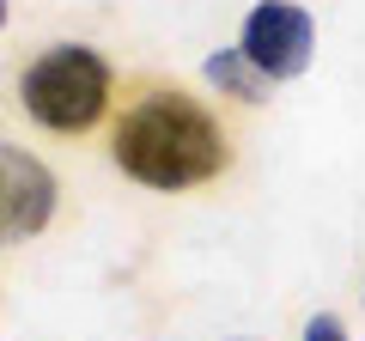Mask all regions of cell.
Instances as JSON below:
<instances>
[{
	"mask_svg": "<svg viewBox=\"0 0 365 341\" xmlns=\"http://www.w3.org/2000/svg\"><path fill=\"white\" fill-rule=\"evenodd\" d=\"M19 98H25V110L43 128L79 134V128H91V122L104 116L110 67H104V55L86 49V43H55V49H43L37 61L25 67Z\"/></svg>",
	"mask_w": 365,
	"mask_h": 341,
	"instance_id": "cell-2",
	"label": "cell"
},
{
	"mask_svg": "<svg viewBox=\"0 0 365 341\" xmlns=\"http://www.w3.org/2000/svg\"><path fill=\"white\" fill-rule=\"evenodd\" d=\"M55 213V177L25 146L0 141V244H25Z\"/></svg>",
	"mask_w": 365,
	"mask_h": 341,
	"instance_id": "cell-4",
	"label": "cell"
},
{
	"mask_svg": "<svg viewBox=\"0 0 365 341\" xmlns=\"http://www.w3.org/2000/svg\"><path fill=\"white\" fill-rule=\"evenodd\" d=\"M207 79L220 86V92H232V98H244V104H256L262 92H268V73H262L256 61H250L244 49H220L207 61Z\"/></svg>",
	"mask_w": 365,
	"mask_h": 341,
	"instance_id": "cell-5",
	"label": "cell"
},
{
	"mask_svg": "<svg viewBox=\"0 0 365 341\" xmlns=\"http://www.w3.org/2000/svg\"><path fill=\"white\" fill-rule=\"evenodd\" d=\"M232 341H256V335H232Z\"/></svg>",
	"mask_w": 365,
	"mask_h": 341,
	"instance_id": "cell-8",
	"label": "cell"
},
{
	"mask_svg": "<svg viewBox=\"0 0 365 341\" xmlns=\"http://www.w3.org/2000/svg\"><path fill=\"white\" fill-rule=\"evenodd\" d=\"M237 49H244L268 79H299L304 67H311V49H317L311 13L292 6V0H262L256 13L244 19V43H237Z\"/></svg>",
	"mask_w": 365,
	"mask_h": 341,
	"instance_id": "cell-3",
	"label": "cell"
},
{
	"mask_svg": "<svg viewBox=\"0 0 365 341\" xmlns=\"http://www.w3.org/2000/svg\"><path fill=\"white\" fill-rule=\"evenodd\" d=\"M304 341H347V329H341V317H311V323H304Z\"/></svg>",
	"mask_w": 365,
	"mask_h": 341,
	"instance_id": "cell-6",
	"label": "cell"
},
{
	"mask_svg": "<svg viewBox=\"0 0 365 341\" xmlns=\"http://www.w3.org/2000/svg\"><path fill=\"white\" fill-rule=\"evenodd\" d=\"M0 25H6V0H0Z\"/></svg>",
	"mask_w": 365,
	"mask_h": 341,
	"instance_id": "cell-7",
	"label": "cell"
},
{
	"mask_svg": "<svg viewBox=\"0 0 365 341\" xmlns=\"http://www.w3.org/2000/svg\"><path fill=\"white\" fill-rule=\"evenodd\" d=\"M116 165L146 189H195L225 170V134L201 104L177 92H153L122 116Z\"/></svg>",
	"mask_w": 365,
	"mask_h": 341,
	"instance_id": "cell-1",
	"label": "cell"
}]
</instances>
